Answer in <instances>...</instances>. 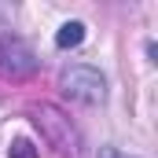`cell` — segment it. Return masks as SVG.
<instances>
[{
    "mask_svg": "<svg viewBox=\"0 0 158 158\" xmlns=\"http://www.w3.org/2000/svg\"><path fill=\"white\" fill-rule=\"evenodd\" d=\"M7 158H37V147H33L30 140H11V147H7Z\"/></svg>",
    "mask_w": 158,
    "mask_h": 158,
    "instance_id": "5",
    "label": "cell"
},
{
    "mask_svg": "<svg viewBox=\"0 0 158 158\" xmlns=\"http://www.w3.org/2000/svg\"><path fill=\"white\" fill-rule=\"evenodd\" d=\"M33 125L40 129V136L48 140V147H55L59 155H81V136H77V129L70 125V118L59 107H52V103L33 107Z\"/></svg>",
    "mask_w": 158,
    "mask_h": 158,
    "instance_id": "1",
    "label": "cell"
},
{
    "mask_svg": "<svg viewBox=\"0 0 158 158\" xmlns=\"http://www.w3.org/2000/svg\"><path fill=\"white\" fill-rule=\"evenodd\" d=\"M37 74V55L33 48L15 33H0V77L7 81H26Z\"/></svg>",
    "mask_w": 158,
    "mask_h": 158,
    "instance_id": "3",
    "label": "cell"
},
{
    "mask_svg": "<svg viewBox=\"0 0 158 158\" xmlns=\"http://www.w3.org/2000/svg\"><path fill=\"white\" fill-rule=\"evenodd\" d=\"M99 158H136V155H121L118 147H99Z\"/></svg>",
    "mask_w": 158,
    "mask_h": 158,
    "instance_id": "6",
    "label": "cell"
},
{
    "mask_svg": "<svg viewBox=\"0 0 158 158\" xmlns=\"http://www.w3.org/2000/svg\"><path fill=\"white\" fill-rule=\"evenodd\" d=\"M59 88H63V96L66 99H74V103H85V107H96V103H103L107 99V77L96 70V66H66L63 74H59Z\"/></svg>",
    "mask_w": 158,
    "mask_h": 158,
    "instance_id": "2",
    "label": "cell"
},
{
    "mask_svg": "<svg viewBox=\"0 0 158 158\" xmlns=\"http://www.w3.org/2000/svg\"><path fill=\"white\" fill-rule=\"evenodd\" d=\"M81 40H85V22H63L59 26V33H55V44L66 52V48H77Z\"/></svg>",
    "mask_w": 158,
    "mask_h": 158,
    "instance_id": "4",
    "label": "cell"
}]
</instances>
